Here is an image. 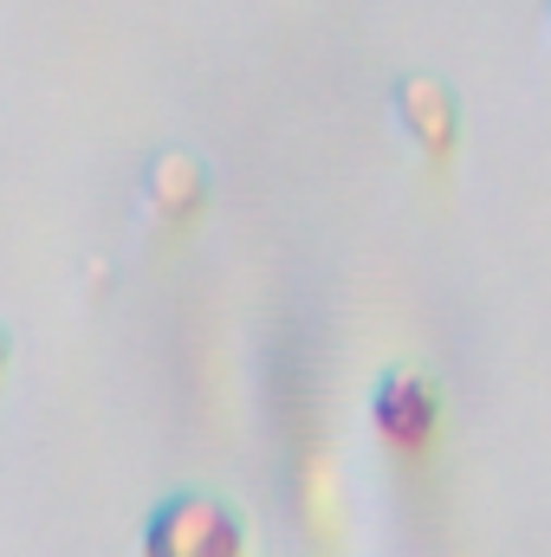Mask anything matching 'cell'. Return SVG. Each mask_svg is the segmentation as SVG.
<instances>
[{"label": "cell", "mask_w": 551, "mask_h": 557, "mask_svg": "<svg viewBox=\"0 0 551 557\" xmlns=\"http://www.w3.org/2000/svg\"><path fill=\"white\" fill-rule=\"evenodd\" d=\"M546 13H551V0H546Z\"/></svg>", "instance_id": "6"}, {"label": "cell", "mask_w": 551, "mask_h": 557, "mask_svg": "<svg viewBox=\"0 0 551 557\" xmlns=\"http://www.w3.org/2000/svg\"><path fill=\"white\" fill-rule=\"evenodd\" d=\"M370 428H377L396 454H421V447L441 434V396L428 389V376L396 370V376H383L377 396H370Z\"/></svg>", "instance_id": "2"}, {"label": "cell", "mask_w": 551, "mask_h": 557, "mask_svg": "<svg viewBox=\"0 0 551 557\" xmlns=\"http://www.w3.org/2000/svg\"><path fill=\"white\" fill-rule=\"evenodd\" d=\"M143 195H149L156 221H169V227H188V221H201V208H208V169H201V156H188V149H169V156H156V162H149V182H143Z\"/></svg>", "instance_id": "4"}, {"label": "cell", "mask_w": 551, "mask_h": 557, "mask_svg": "<svg viewBox=\"0 0 551 557\" xmlns=\"http://www.w3.org/2000/svg\"><path fill=\"white\" fill-rule=\"evenodd\" d=\"M396 124H403V137L428 156V162H448L454 156V143H461V98L441 85V78H403L396 85Z\"/></svg>", "instance_id": "3"}, {"label": "cell", "mask_w": 551, "mask_h": 557, "mask_svg": "<svg viewBox=\"0 0 551 557\" xmlns=\"http://www.w3.org/2000/svg\"><path fill=\"white\" fill-rule=\"evenodd\" d=\"M143 557H247V519L221 493H175L149 512Z\"/></svg>", "instance_id": "1"}, {"label": "cell", "mask_w": 551, "mask_h": 557, "mask_svg": "<svg viewBox=\"0 0 551 557\" xmlns=\"http://www.w3.org/2000/svg\"><path fill=\"white\" fill-rule=\"evenodd\" d=\"M7 357H13V344H7V331H0V376H7Z\"/></svg>", "instance_id": "5"}]
</instances>
